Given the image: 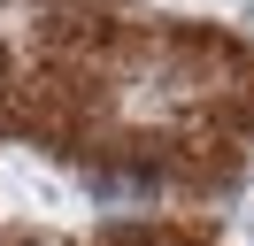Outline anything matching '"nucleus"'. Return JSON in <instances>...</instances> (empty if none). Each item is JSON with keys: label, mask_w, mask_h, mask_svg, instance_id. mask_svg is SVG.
<instances>
[{"label": "nucleus", "mask_w": 254, "mask_h": 246, "mask_svg": "<svg viewBox=\"0 0 254 246\" xmlns=\"http://www.w3.org/2000/svg\"><path fill=\"white\" fill-rule=\"evenodd\" d=\"M231 116H239V123H247V131H254V77H247V85L231 92Z\"/></svg>", "instance_id": "f03ea898"}, {"label": "nucleus", "mask_w": 254, "mask_h": 246, "mask_svg": "<svg viewBox=\"0 0 254 246\" xmlns=\"http://www.w3.org/2000/svg\"><path fill=\"white\" fill-rule=\"evenodd\" d=\"M93 192L108 200V208H131V200H154V169H93Z\"/></svg>", "instance_id": "f257e3e1"}]
</instances>
